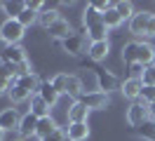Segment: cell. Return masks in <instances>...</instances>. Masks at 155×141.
Segmentation results:
<instances>
[{
	"instance_id": "31",
	"label": "cell",
	"mask_w": 155,
	"mask_h": 141,
	"mask_svg": "<svg viewBox=\"0 0 155 141\" xmlns=\"http://www.w3.org/2000/svg\"><path fill=\"white\" fill-rule=\"evenodd\" d=\"M139 99H141V103H153L155 101V87H146V85H143Z\"/></svg>"
},
{
	"instance_id": "2",
	"label": "cell",
	"mask_w": 155,
	"mask_h": 141,
	"mask_svg": "<svg viewBox=\"0 0 155 141\" xmlns=\"http://www.w3.org/2000/svg\"><path fill=\"white\" fill-rule=\"evenodd\" d=\"M24 33H26V28L19 24V19H5L0 26V40L5 45H19Z\"/></svg>"
},
{
	"instance_id": "24",
	"label": "cell",
	"mask_w": 155,
	"mask_h": 141,
	"mask_svg": "<svg viewBox=\"0 0 155 141\" xmlns=\"http://www.w3.org/2000/svg\"><path fill=\"white\" fill-rule=\"evenodd\" d=\"M7 96H10V101H12V103H24V101H28L33 94H31L28 89H24L21 85H14L10 92H7Z\"/></svg>"
},
{
	"instance_id": "15",
	"label": "cell",
	"mask_w": 155,
	"mask_h": 141,
	"mask_svg": "<svg viewBox=\"0 0 155 141\" xmlns=\"http://www.w3.org/2000/svg\"><path fill=\"white\" fill-rule=\"evenodd\" d=\"M66 136H68V139H73V141H87V139H89V127H87V122H68Z\"/></svg>"
},
{
	"instance_id": "39",
	"label": "cell",
	"mask_w": 155,
	"mask_h": 141,
	"mask_svg": "<svg viewBox=\"0 0 155 141\" xmlns=\"http://www.w3.org/2000/svg\"><path fill=\"white\" fill-rule=\"evenodd\" d=\"M0 66H2V56H0Z\"/></svg>"
},
{
	"instance_id": "40",
	"label": "cell",
	"mask_w": 155,
	"mask_h": 141,
	"mask_svg": "<svg viewBox=\"0 0 155 141\" xmlns=\"http://www.w3.org/2000/svg\"><path fill=\"white\" fill-rule=\"evenodd\" d=\"M17 141H21V139H17Z\"/></svg>"
},
{
	"instance_id": "16",
	"label": "cell",
	"mask_w": 155,
	"mask_h": 141,
	"mask_svg": "<svg viewBox=\"0 0 155 141\" xmlns=\"http://www.w3.org/2000/svg\"><path fill=\"white\" fill-rule=\"evenodd\" d=\"M57 129H59L57 120H54L52 115H45V118H40V120H38V129H35V134H38L40 139H47V136H52Z\"/></svg>"
},
{
	"instance_id": "19",
	"label": "cell",
	"mask_w": 155,
	"mask_h": 141,
	"mask_svg": "<svg viewBox=\"0 0 155 141\" xmlns=\"http://www.w3.org/2000/svg\"><path fill=\"white\" fill-rule=\"evenodd\" d=\"M59 19H61V12H59V9H54V7H47L45 12H40V14H38V24L47 31L52 24H57Z\"/></svg>"
},
{
	"instance_id": "12",
	"label": "cell",
	"mask_w": 155,
	"mask_h": 141,
	"mask_svg": "<svg viewBox=\"0 0 155 141\" xmlns=\"http://www.w3.org/2000/svg\"><path fill=\"white\" fill-rule=\"evenodd\" d=\"M38 96L47 103L49 108H52V106H57V101H59V96H61V94L54 89V85L49 82V80H42V82H40V87H38Z\"/></svg>"
},
{
	"instance_id": "11",
	"label": "cell",
	"mask_w": 155,
	"mask_h": 141,
	"mask_svg": "<svg viewBox=\"0 0 155 141\" xmlns=\"http://www.w3.org/2000/svg\"><path fill=\"white\" fill-rule=\"evenodd\" d=\"M38 120H40V118H35V115H33L31 111L21 115L19 129H17L21 139H26V136H33V134H35V129H38Z\"/></svg>"
},
{
	"instance_id": "9",
	"label": "cell",
	"mask_w": 155,
	"mask_h": 141,
	"mask_svg": "<svg viewBox=\"0 0 155 141\" xmlns=\"http://www.w3.org/2000/svg\"><path fill=\"white\" fill-rule=\"evenodd\" d=\"M108 54H110V42L108 40H97V42H89L87 47V56L92 61H106Z\"/></svg>"
},
{
	"instance_id": "23",
	"label": "cell",
	"mask_w": 155,
	"mask_h": 141,
	"mask_svg": "<svg viewBox=\"0 0 155 141\" xmlns=\"http://www.w3.org/2000/svg\"><path fill=\"white\" fill-rule=\"evenodd\" d=\"M28 111L33 113L35 118H45V115H49V106L40 99L38 94H33V96H31V108Z\"/></svg>"
},
{
	"instance_id": "18",
	"label": "cell",
	"mask_w": 155,
	"mask_h": 141,
	"mask_svg": "<svg viewBox=\"0 0 155 141\" xmlns=\"http://www.w3.org/2000/svg\"><path fill=\"white\" fill-rule=\"evenodd\" d=\"M66 94L71 96V99H80L82 94H85V85H82V80L78 78V75H68V85H66Z\"/></svg>"
},
{
	"instance_id": "36",
	"label": "cell",
	"mask_w": 155,
	"mask_h": 141,
	"mask_svg": "<svg viewBox=\"0 0 155 141\" xmlns=\"http://www.w3.org/2000/svg\"><path fill=\"white\" fill-rule=\"evenodd\" d=\"M21 141H42V139H40L38 134H33V136H26V139H21Z\"/></svg>"
},
{
	"instance_id": "13",
	"label": "cell",
	"mask_w": 155,
	"mask_h": 141,
	"mask_svg": "<svg viewBox=\"0 0 155 141\" xmlns=\"http://www.w3.org/2000/svg\"><path fill=\"white\" fill-rule=\"evenodd\" d=\"M47 33H49V38H54V40L61 42V40H66L68 35H73V28H71V24H68L66 19L61 17L57 24H52V26L47 28Z\"/></svg>"
},
{
	"instance_id": "25",
	"label": "cell",
	"mask_w": 155,
	"mask_h": 141,
	"mask_svg": "<svg viewBox=\"0 0 155 141\" xmlns=\"http://www.w3.org/2000/svg\"><path fill=\"white\" fill-rule=\"evenodd\" d=\"M101 21L106 24V28H120V26H122V17L117 14L115 5H113V7L108 9V12L104 14V17H101Z\"/></svg>"
},
{
	"instance_id": "21",
	"label": "cell",
	"mask_w": 155,
	"mask_h": 141,
	"mask_svg": "<svg viewBox=\"0 0 155 141\" xmlns=\"http://www.w3.org/2000/svg\"><path fill=\"white\" fill-rule=\"evenodd\" d=\"M87 31V38H89V42H97V40H108L106 33H108V28L104 21H99V24H92L89 28H85Z\"/></svg>"
},
{
	"instance_id": "1",
	"label": "cell",
	"mask_w": 155,
	"mask_h": 141,
	"mask_svg": "<svg viewBox=\"0 0 155 141\" xmlns=\"http://www.w3.org/2000/svg\"><path fill=\"white\" fill-rule=\"evenodd\" d=\"M0 56H2V64H10V66H14V68H19V75L31 73L28 59H26V49L21 45H7Z\"/></svg>"
},
{
	"instance_id": "35",
	"label": "cell",
	"mask_w": 155,
	"mask_h": 141,
	"mask_svg": "<svg viewBox=\"0 0 155 141\" xmlns=\"http://www.w3.org/2000/svg\"><path fill=\"white\" fill-rule=\"evenodd\" d=\"M146 106H148V118H150V120H155V101H153V103H146Z\"/></svg>"
},
{
	"instance_id": "27",
	"label": "cell",
	"mask_w": 155,
	"mask_h": 141,
	"mask_svg": "<svg viewBox=\"0 0 155 141\" xmlns=\"http://www.w3.org/2000/svg\"><path fill=\"white\" fill-rule=\"evenodd\" d=\"M99 21H101V14H99L92 5H87V7H85V12H82V26L89 28L92 24H99Z\"/></svg>"
},
{
	"instance_id": "10",
	"label": "cell",
	"mask_w": 155,
	"mask_h": 141,
	"mask_svg": "<svg viewBox=\"0 0 155 141\" xmlns=\"http://www.w3.org/2000/svg\"><path fill=\"white\" fill-rule=\"evenodd\" d=\"M141 89H143V82H141L139 78H127L125 82L120 85L122 96H125V99H129V101H136V99L141 96Z\"/></svg>"
},
{
	"instance_id": "26",
	"label": "cell",
	"mask_w": 155,
	"mask_h": 141,
	"mask_svg": "<svg viewBox=\"0 0 155 141\" xmlns=\"http://www.w3.org/2000/svg\"><path fill=\"white\" fill-rule=\"evenodd\" d=\"M141 139H146V141H155V120H146L139 129H134Z\"/></svg>"
},
{
	"instance_id": "20",
	"label": "cell",
	"mask_w": 155,
	"mask_h": 141,
	"mask_svg": "<svg viewBox=\"0 0 155 141\" xmlns=\"http://www.w3.org/2000/svg\"><path fill=\"white\" fill-rule=\"evenodd\" d=\"M136 56H139V40H129L122 45V61L127 66L136 64Z\"/></svg>"
},
{
	"instance_id": "8",
	"label": "cell",
	"mask_w": 155,
	"mask_h": 141,
	"mask_svg": "<svg viewBox=\"0 0 155 141\" xmlns=\"http://www.w3.org/2000/svg\"><path fill=\"white\" fill-rule=\"evenodd\" d=\"M19 122H21V115L17 108H2L0 111V129L5 132H12V129H19Z\"/></svg>"
},
{
	"instance_id": "38",
	"label": "cell",
	"mask_w": 155,
	"mask_h": 141,
	"mask_svg": "<svg viewBox=\"0 0 155 141\" xmlns=\"http://www.w3.org/2000/svg\"><path fill=\"white\" fill-rule=\"evenodd\" d=\"M61 141H73V139H68V136H64V139H61Z\"/></svg>"
},
{
	"instance_id": "32",
	"label": "cell",
	"mask_w": 155,
	"mask_h": 141,
	"mask_svg": "<svg viewBox=\"0 0 155 141\" xmlns=\"http://www.w3.org/2000/svg\"><path fill=\"white\" fill-rule=\"evenodd\" d=\"M143 68H146V66H141V64H132V66H129V78H139V80H141Z\"/></svg>"
},
{
	"instance_id": "29",
	"label": "cell",
	"mask_w": 155,
	"mask_h": 141,
	"mask_svg": "<svg viewBox=\"0 0 155 141\" xmlns=\"http://www.w3.org/2000/svg\"><path fill=\"white\" fill-rule=\"evenodd\" d=\"M49 82L54 85V89H57L59 94H66V85H68V73H57L52 75V80Z\"/></svg>"
},
{
	"instance_id": "30",
	"label": "cell",
	"mask_w": 155,
	"mask_h": 141,
	"mask_svg": "<svg viewBox=\"0 0 155 141\" xmlns=\"http://www.w3.org/2000/svg\"><path fill=\"white\" fill-rule=\"evenodd\" d=\"M19 24L24 28H28V26H33V24H38V12H33V9H24L21 12V17H19Z\"/></svg>"
},
{
	"instance_id": "5",
	"label": "cell",
	"mask_w": 155,
	"mask_h": 141,
	"mask_svg": "<svg viewBox=\"0 0 155 141\" xmlns=\"http://www.w3.org/2000/svg\"><path fill=\"white\" fill-rule=\"evenodd\" d=\"M146 120H150V118H148V106H146V103L134 101L129 108H127V125H129V127L139 129Z\"/></svg>"
},
{
	"instance_id": "17",
	"label": "cell",
	"mask_w": 155,
	"mask_h": 141,
	"mask_svg": "<svg viewBox=\"0 0 155 141\" xmlns=\"http://www.w3.org/2000/svg\"><path fill=\"white\" fill-rule=\"evenodd\" d=\"M17 85H21L24 89H28L31 94H38V87H40V78L33 71L31 73H24V75H19L17 78Z\"/></svg>"
},
{
	"instance_id": "4",
	"label": "cell",
	"mask_w": 155,
	"mask_h": 141,
	"mask_svg": "<svg viewBox=\"0 0 155 141\" xmlns=\"http://www.w3.org/2000/svg\"><path fill=\"white\" fill-rule=\"evenodd\" d=\"M78 101H82L89 111H104V108L110 106V94H104V92H99V89H92V92H85Z\"/></svg>"
},
{
	"instance_id": "7",
	"label": "cell",
	"mask_w": 155,
	"mask_h": 141,
	"mask_svg": "<svg viewBox=\"0 0 155 141\" xmlns=\"http://www.w3.org/2000/svg\"><path fill=\"white\" fill-rule=\"evenodd\" d=\"M150 14H153V12H146V9H141V12H134V17L127 21V26H129V33H132V35H136V38L146 35V28H148Z\"/></svg>"
},
{
	"instance_id": "22",
	"label": "cell",
	"mask_w": 155,
	"mask_h": 141,
	"mask_svg": "<svg viewBox=\"0 0 155 141\" xmlns=\"http://www.w3.org/2000/svg\"><path fill=\"white\" fill-rule=\"evenodd\" d=\"M0 7H2V12L7 14V19H19L21 12L26 9V2H17V0H12V2H2Z\"/></svg>"
},
{
	"instance_id": "34",
	"label": "cell",
	"mask_w": 155,
	"mask_h": 141,
	"mask_svg": "<svg viewBox=\"0 0 155 141\" xmlns=\"http://www.w3.org/2000/svg\"><path fill=\"white\" fill-rule=\"evenodd\" d=\"M7 92H10V80L0 73V96H2V94H7Z\"/></svg>"
},
{
	"instance_id": "37",
	"label": "cell",
	"mask_w": 155,
	"mask_h": 141,
	"mask_svg": "<svg viewBox=\"0 0 155 141\" xmlns=\"http://www.w3.org/2000/svg\"><path fill=\"white\" fill-rule=\"evenodd\" d=\"M5 139V129H0V141Z\"/></svg>"
},
{
	"instance_id": "33",
	"label": "cell",
	"mask_w": 155,
	"mask_h": 141,
	"mask_svg": "<svg viewBox=\"0 0 155 141\" xmlns=\"http://www.w3.org/2000/svg\"><path fill=\"white\" fill-rule=\"evenodd\" d=\"M146 38H155V12L150 14V21H148V28H146Z\"/></svg>"
},
{
	"instance_id": "3",
	"label": "cell",
	"mask_w": 155,
	"mask_h": 141,
	"mask_svg": "<svg viewBox=\"0 0 155 141\" xmlns=\"http://www.w3.org/2000/svg\"><path fill=\"white\" fill-rule=\"evenodd\" d=\"M94 78H97V89L104 94H110L113 89H120V80L113 71H106V68H97L94 71Z\"/></svg>"
},
{
	"instance_id": "28",
	"label": "cell",
	"mask_w": 155,
	"mask_h": 141,
	"mask_svg": "<svg viewBox=\"0 0 155 141\" xmlns=\"http://www.w3.org/2000/svg\"><path fill=\"white\" fill-rule=\"evenodd\" d=\"M115 9H117V14L122 17V21H129V19L134 17V7H132V2H127V0L115 2Z\"/></svg>"
},
{
	"instance_id": "6",
	"label": "cell",
	"mask_w": 155,
	"mask_h": 141,
	"mask_svg": "<svg viewBox=\"0 0 155 141\" xmlns=\"http://www.w3.org/2000/svg\"><path fill=\"white\" fill-rule=\"evenodd\" d=\"M61 47H64V52H66V54H71V56L85 54L87 35H85V33H73V35H68L66 40H61Z\"/></svg>"
},
{
	"instance_id": "14",
	"label": "cell",
	"mask_w": 155,
	"mask_h": 141,
	"mask_svg": "<svg viewBox=\"0 0 155 141\" xmlns=\"http://www.w3.org/2000/svg\"><path fill=\"white\" fill-rule=\"evenodd\" d=\"M87 115H89V108L82 101H73L66 111L68 122H87Z\"/></svg>"
}]
</instances>
